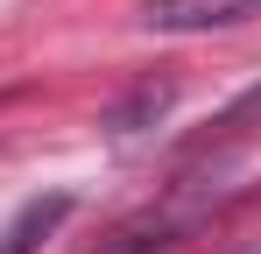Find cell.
Masks as SVG:
<instances>
[{"mask_svg": "<svg viewBox=\"0 0 261 254\" xmlns=\"http://www.w3.org/2000/svg\"><path fill=\"white\" fill-rule=\"evenodd\" d=\"M261 0H148L141 21L155 36H205V29H233V21H254Z\"/></svg>", "mask_w": 261, "mask_h": 254, "instance_id": "cell-1", "label": "cell"}, {"mask_svg": "<svg viewBox=\"0 0 261 254\" xmlns=\"http://www.w3.org/2000/svg\"><path fill=\"white\" fill-rule=\"evenodd\" d=\"M64 219H71V198H64V191H49V198H29V205H21L7 226H0V254H36L49 233L64 226Z\"/></svg>", "mask_w": 261, "mask_h": 254, "instance_id": "cell-2", "label": "cell"}, {"mask_svg": "<svg viewBox=\"0 0 261 254\" xmlns=\"http://www.w3.org/2000/svg\"><path fill=\"white\" fill-rule=\"evenodd\" d=\"M170 99H176V78H141L120 106H106V134L127 141V134H141V127H155L163 113H170Z\"/></svg>", "mask_w": 261, "mask_h": 254, "instance_id": "cell-3", "label": "cell"}, {"mask_svg": "<svg viewBox=\"0 0 261 254\" xmlns=\"http://www.w3.org/2000/svg\"><path fill=\"white\" fill-rule=\"evenodd\" d=\"M254 120H261V85H247V92H240V99L212 120V141H233V134H247Z\"/></svg>", "mask_w": 261, "mask_h": 254, "instance_id": "cell-4", "label": "cell"}]
</instances>
